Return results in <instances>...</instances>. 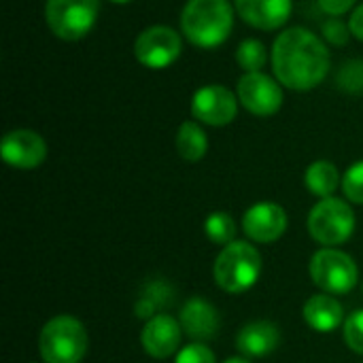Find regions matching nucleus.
<instances>
[{"instance_id":"nucleus-1","label":"nucleus","mask_w":363,"mask_h":363,"mask_svg":"<svg viewBox=\"0 0 363 363\" xmlns=\"http://www.w3.org/2000/svg\"><path fill=\"white\" fill-rule=\"evenodd\" d=\"M332 57L323 40L306 28L283 30L272 45L274 79L296 91H308L323 83Z\"/></svg>"},{"instance_id":"nucleus-2","label":"nucleus","mask_w":363,"mask_h":363,"mask_svg":"<svg viewBox=\"0 0 363 363\" xmlns=\"http://www.w3.org/2000/svg\"><path fill=\"white\" fill-rule=\"evenodd\" d=\"M234 11L230 0H187L181 13V32L194 47L215 49L230 38Z\"/></svg>"},{"instance_id":"nucleus-3","label":"nucleus","mask_w":363,"mask_h":363,"mask_svg":"<svg viewBox=\"0 0 363 363\" xmlns=\"http://www.w3.org/2000/svg\"><path fill=\"white\" fill-rule=\"evenodd\" d=\"M215 283L228 294L249 291L262 274V255L259 251L245 242L234 240L223 247L215 259Z\"/></svg>"},{"instance_id":"nucleus-4","label":"nucleus","mask_w":363,"mask_h":363,"mask_svg":"<svg viewBox=\"0 0 363 363\" xmlns=\"http://www.w3.org/2000/svg\"><path fill=\"white\" fill-rule=\"evenodd\" d=\"M87 345L85 325L70 315H60L47 321L38 338L45 363H81L87 353Z\"/></svg>"},{"instance_id":"nucleus-5","label":"nucleus","mask_w":363,"mask_h":363,"mask_svg":"<svg viewBox=\"0 0 363 363\" xmlns=\"http://www.w3.org/2000/svg\"><path fill=\"white\" fill-rule=\"evenodd\" d=\"M100 15V0H47V28L62 40L85 38Z\"/></svg>"},{"instance_id":"nucleus-6","label":"nucleus","mask_w":363,"mask_h":363,"mask_svg":"<svg viewBox=\"0 0 363 363\" xmlns=\"http://www.w3.org/2000/svg\"><path fill=\"white\" fill-rule=\"evenodd\" d=\"M355 230V213L340 198H323L308 215V232L323 247H336L351 238Z\"/></svg>"},{"instance_id":"nucleus-7","label":"nucleus","mask_w":363,"mask_h":363,"mask_svg":"<svg viewBox=\"0 0 363 363\" xmlns=\"http://www.w3.org/2000/svg\"><path fill=\"white\" fill-rule=\"evenodd\" d=\"M311 279L319 289H323V294L340 296L349 294L357 285L359 270L349 253L323 247L311 259Z\"/></svg>"},{"instance_id":"nucleus-8","label":"nucleus","mask_w":363,"mask_h":363,"mask_svg":"<svg viewBox=\"0 0 363 363\" xmlns=\"http://www.w3.org/2000/svg\"><path fill=\"white\" fill-rule=\"evenodd\" d=\"M183 49V38L168 26H149L134 40L136 60L151 70H164L172 66Z\"/></svg>"},{"instance_id":"nucleus-9","label":"nucleus","mask_w":363,"mask_h":363,"mask_svg":"<svg viewBox=\"0 0 363 363\" xmlns=\"http://www.w3.org/2000/svg\"><path fill=\"white\" fill-rule=\"evenodd\" d=\"M236 96L255 117H272L283 106V87L266 72H245L238 79Z\"/></svg>"},{"instance_id":"nucleus-10","label":"nucleus","mask_w":363,"mask_h":363,"mask_svg":"<svg viewBox=\"0 0 363 363\" xmlns=\"http://www.w3.org/2000/svg\"><path fill=\"white\" fill-rule=\"evenodd\" d=\"M238 96L223 85H204L191 98V115L206 125L221 128L234 121Z\"/></svg>"},{"instance_id":"nucleus-11","label":"nucleus","mask_w":363,"mask_h":363,"mask_svg":"<svg viewBox=\"0 0 363 363\" xmlns=\"http://www.w3.org/2000/svg\"><path fill=\"white\" fill-rule=\"evenodd\" d=\"M2 160L19 170L38 168L47 157V143L34 130H11L0 143Z\"/></svg>"},{"instance_id":"nucleus-12","label":"nucleus","mask_w":363,"mask_h":363,"mask_svg":"<svg viewBox=\"0 0 363 363\" xmlns=\"http://www.w3.org/2000/svg\"><path fill=\"white\" fill-rule=\"evenodd\" d=\"M242 230L251 240H255L259 245L274 242L287 230V213L281 204L257 202L245 213Z\"/></svg>"},{"instance_id":"nucleus-13","label":"nucleus","mask_w":363,"mask_h":363,"mask_svg":"<svg viewBox=\"0 0 363 363\" xmlns=\"http://www.w3.org/2000/svg\"><path fill=\"white\" fill-rule=\"evenodd\" d=\"M181 338H183L181 323L166 313H160L153 319H149L140 334V342L145 351L155 359H168L170 355H174L181 347Z\"/></svg>"},{"instance_id":"nucleus-14","label":"nucleus","mask_w":363,"mask_h":363,"mask_svg":"<svg viewBox=\"0 0 363 363\" xmlns=\"http://www.w3.org/2000/svg\"><path fill=\"white\" fill-rule=\"evenodd\" d=\"M242 21L257 30L283 28L294 11V0H234Z\"/></svg>"},{"instance_id":"nucleus-15","label":"nucleus","mask_w":363,"mask_h":363,"mask_svg":"<svg viewBox=\"0 0 363 363\" xmlns=\"http://www.w3.org/2000/svg\"><path fill=\"white\" fill-rule=\"evenodd\" d=\"M179 323L189 338H194L196 342H206V340L217 336L219 315L211 302L196 296V298H189L185 302Z\"/></svg>"},{"instance_id":"nucleus-16","label":"nucleus","mask_w":363,"mask_h":363,"mask_svg":"<svg viewBox=\"0 0 363 363\" xmlns=\"http://www.w3.org/2000/svg\"><path fill=\"white\" fill-rule=\"evenodd\" d=\"M279 345H281L279 328L274 323H268V321L247 323L240 330V334L236 336V349L249 359L266 357L272 351H277Z\"/></svg>"},{"instance_id":"nucleus-17","label":"nucleus","mask_w":363,"mask_h":363,"mask_svg":"<svg viewBox=\"0 0 363 363\" xmlns=\"http://www.w3.org/2000/svg\"><path fill=\"white\" fill-rule=\"evenodd\" d=\"M304 321L321 334H330L345 321L342 304L332 294H317L304 304Z\"/></svg>"},{"instance_id":"nucleus-18","label":"nucleus","mask_w":363,"mask_h":363,"mask_svg":"<svg viewBox=\"0 0 363 363\" xmlns=\"http://www.w3.org/2000/svg\"><path fill=\"white\" fill-rule=\"evenodd\" d=\"M304 185L311 189V194H315L317 198H332V194L338 189L340 185V172L338 168L328 162V160H317L313 162L306 172H304Z\"/></svg>"},{"instance_id":"nucleus-19","label":"nucleus","mask_w":363,"mask_h":363,"mask_svg":"<svg viewBox=\"0 0 363 363\" xmlns=\"http://www.w3.org/2000/svg\"><path fill=\"white\" fill-rule=\"evenodd\" d=\"M177 151L185 162H200L208 151V136L196 121H183L177 132Z\"/></svg>"},{"instance_id":"nucleus-20","label":"nucleus","mask_w":363,"mask_h":363,"mask_svg":"<svg viewBox=\"0 0 363 363\" xmlns=\"http://www.w3.org/2000/svg\"><path fill=\"white\" fill-rule=\"evenodd\" d=\"M168 302H172V289L164 281L149 283V287L143 291V296L136 302V315L149 321L155 315H160L157 311L164 308Z\"/></svg>"},{"instance_id":"nucleus-21","label":"nucleus","mask_w":363,"mask_h":363,"mask_svg":"<svg viewBox=\"0 0 363 363\" xmlns=\"http://www.w3.org/2000/svg\"><path fill=\"white\" fill-rule=\"evenodd\" d=\"M236 62L245 72H262L268 62L266 45L257 38H245L236 49Z\"/></svg>"},{"instance_id":"nucleus-22","label":"nucleus","mask_w":363,"mask_h":363,"mask_svg":"<svg viewBox=\"0 0 363 363\" xmlns=\"http://www.w3.org/2000/svg\"><path fill=\"white\" fill-rule=\"evenodd\" d=\"M204 232L206 236L215 242V245H232L234 242V236H236V223L234 219L223 213V211H217L213 215H208L206 223H204Z\"/></svg>"},{"instance_id":"nucleus-23","label":"nucleus","mask_w":363,"mask_h":363,"mask_svg":"<svg viewBox=\"0 0 363 363\" xmlns=\"http://www.w3.org/2000/svg\"><path fill=\"white\" fill-rule=\"evenodd\" d=\"M336 83L347 94H363V60H349L340 68Z\"/></svg>"},{"instance_id":"nucleus-24","label":"nucleus","mask_w":363,"mask_h":363,"mask_svg":"<svg viewBox=\"0 0 363 363\" xmlns=\"http://www.w3.org/2000/svg\"><path fill=\"white\" fill-rule=\"evenodd\" d=\"M342 191L351 202L363 204V160L355 162L342 177Z\"/></svg>"},{"instance_id":"nucleus-25","label":"nucleus","mask_w":363,"mask_h":363,"mask_svg":"<svg viewBox=\"0 0 363 363\" xmlns=\"http://www.w3.org/2000/svg\"><path fill=\"white\" fill-rule=\"evenodd\" d=\"M345 342L351 351L363 355V311H355L345 321Z\"/></svg>"},{"instance_id":"nucleus-26","label":"nucleus","mask_w":363,"mask_h":363,"mask_svg":"<svg viewBox=\"0 0 363 363\" xmlns=\"http://www.w3.org/2000/svg\"><path fill=\"white\" fill-rule=\"evenodd\" d=\"M321 32H323V38H325L328 43L336 45V47L347 45L349 38L353 36L349 23H345L340 17H330V19H325L323 26H321Z\"/></svg>"},{"instance_id":"nucleus-27","label":"nucleus","mask_w":363,"mask_h":363,"mask_svg":"<svg viewBox=\"0 0 363 363\" xmlns=\"http://www.w3.org/2000/svg\"><path fill=\"white\" fill-rule=\"evenodd\" d=\"M174 363H215V353L204 342H191L179 351Z\"/></svg>"},{"instance_id":"nucleus-28","label":"nucleus","mask_w":363,"mask_h":363,"mask_svg":"<svg viewBox=\"0 0 363 363\" xmlns=\"http://www.w3.org/2000/svg\"><path fill=\"white\" fill-rule=\"evenodd\" d=\"M357 0H319V6L323 9V13H328L330 17H340L345 13H349L355 6Z\"/></svg>"},{"instance_id":"nucleus-29","label":"nucleus","mask_w":363,"mask_h":363,"mask_svg":"<svg viewBox=\"0 0 363 363\" xmlns=\"http://www.w3.org/2000/svg\"><path fill=\"white\" fill-rule=\"evenodd\" d=\"M349 28H351L353 36H357L359 40H363V2L357 9H353L351 19H349Z\"/></svg>"},{"instance_id":"nucleus-30","label":"nucleus","mask_w":363,"mask_h":363,"mask_svg":"<svg viewBox=\"0 0 363 363\" xmlns=\"http://www.w3.org/2000/svg\"><path fill=\"white\" fill-rule=\"evenodd\" d=\"M225 363H249V359H245V357H232V359H228Z\"/></svg>"},{"instance_id":"nucleus-31","label":"nucleus","mask_w":363,"mask_h":363,"mask_svg":"<svg viewBox=\"0 0 363 363\" xmlns=\"http://www.w3.org/2000/svg\"><path fill=\"white\" fill-rule=\"evenodd\" d=\"M111 2H115V4H128V2H132V0H111Z\"/></svg>"}]
</instances>
